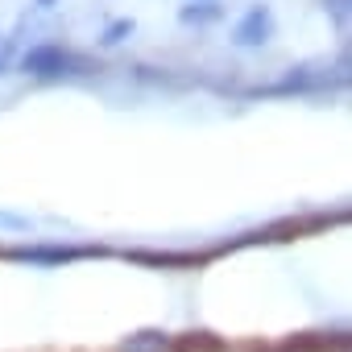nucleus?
I'll return each instance as SVG.
<instances>
[{
    "mask_svg": "<svg viewBox=\"0 0 352 352\" xmlns=\"http://www.w3.org/2000/svg\"><path fill=\"white\" fill-rule=\"evenodd\" d=\"M21 71L34 75V79H79V75H91L100 71L87 54L71 50V46H58V42H38L21 54Z\"/></svg>",
    "mask_w": 352,
    "mask_h": 352,
    "instance_id": "nucleus-1",
    "label": "nucleus"
},
{
    "mask_svg": "<svg viewBox=\"0 0 352 352\" xmlns=\"http://www.w3.org/2000/svg\"><path fill=\"white\" fill-rule=\"evenodd\" d=\"M348 83V63H307V67H290L286 79L261 87L257 96H315V91H336Z\"/></svg>",
    "mask_w": 352,
    "mask_h": 352,
    "instance_id": "nucleus-2",
    "label": "nucleus"
},
{
    "mask_svg": "<svg viewBox=\"0 0 352 352\" xmlns=\"http://www.w3.org/2000/svg\"><path fill=\"white\" fill-rule=\"evenodd\" d=\"M274 38V9L270 5H249L245 13H241V21L232 25V42L241 46V50H257V46H265Z\"/></svg>",
    "mask_w": 352,
    "mask_h": 352,
    "instance_id": "nucleus-3",
    "label": "nucleus"
},
{
    "mask_svg": "<svg viewBox=\"0 0 352 352\" xmlns=\"http://www.w3.org/2000/svg\"><path fill=\"white\" fill-rule=\"evenodd\" d=\"M116 352H179V340L162 327H145V331H133L129 340H120Z\"/></svg>",
    "mask_w": 352,
    "mask_h": 352,
    "instance_id": "nucleus-4",
    "label": "nucleus"
},
{
    "mask_svg": "<svg viewBox=\"0 0 352 352\" xmlns=\"http://www.w3.org/2000/svg\"><path fill=\"white\" fill-rule=\"evenodd\" d=\"M224 17V5L220 0H187V5L179 9V21L183 25H212Z\"/></svg>",
    "mask_w": 352,
    "mask_h": 352,
    "instance_id": "nucleus-5",
    "label": "nucleus"
},
{
    "mask_svg": "<svg viewBox=\"0 0 352 352\" xmlns=\"http://www.w3.org/2000/svg\"><path fill=\"white\" fill-rule=\"evenodd\" d=\"M83 249H17V257L21 261H71V257H79Z\"/></svg>",
    "mask_w": 352,
    "mask_h": 352,
    "instance_id": "nucleus-6",
    "label": "nucleus"
},
{
    "mask_svg": "<svg viewBox=\"0 0 352 352\" xmlns=\"http://www.w3.org/2000/svg\"><path fill=\"white\" fill-rule=\"evenodd\" d=\"M323 13L336 21V30L344 34L348 30V17H352V0H323Z\"/></svg>",
    "mask_w": 352,
    "mask_h": 352,
    "instance_id": "nucleus-7",
    "label": "nucleus"
},
{
    "mask_svg": "<svg viewBox=\"0 0 352 352\" xmlns=\"http://www.w3.org/2000/svg\"><path fill=\"white\" fill-rule=\"evenodd\" d=\"M133 30H137V25H133L129 17H116V21H112V25H108V30L100 34V42H104V46H120V42H124V38H129Z\"/></svg>",
    "mask_w": 352,
    "mask_h": 352,
    "instance_id": "nucleus-8",
    "label": "nucleus"
},
{
    "mask_svg": "<svg viewBox=\"0 0 352 352\" xmlns=\"http://www.w3.org/2000/svg\"><path fill=\"white\" fill-rule=\"evenodd\" d=\"M9 67H13V46H9L5 38H0V75H5Z\"/></svg>",
    "mask_w": 352,
    "mask_h": 352,
    "instance_id": "nucleus-9",
    "label": "nucleus"
},
{
    "mask_svg": "<svg viewBox=\"0 0 352 352\" xmlns=\"http://www.w3.org/2000/svg\"><path fill=\"white\" fill-rule=\"evenodd\" d=\"M0 224L5 228H30V220H17V216H0Z\"/></svg>",
    "mask_w": 352,
    "mask_h": 352,
    "instance_id": "nucleus-10",
    "label": "nucleus"
},
{
    "mask_svg": "<svg viewBox=\"0 0 352 352\" xmlns=\"http://www.w3.org/2000/svg\"><path fill=\"white\" fill-rule=\"evenodd\" d=\"M38 5H42V9H50V5H54V0H38Z\"/></svg>",
    "mask_w": 352,
    "mask_h": 352,
    "instance_id": "nucleus-11",
    "label": "nucleus"
}]
</instances>
